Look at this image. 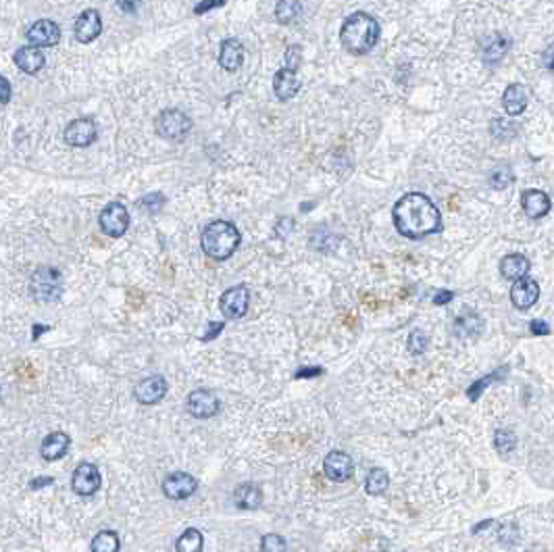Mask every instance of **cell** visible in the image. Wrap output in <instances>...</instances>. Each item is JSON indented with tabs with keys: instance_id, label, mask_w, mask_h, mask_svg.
Wrapping results in <instances>:
<instances>
[{
	"instance_id": "12",
	"label": "cell",
	"mask_w": 554,
	"mask_h": 552,
	"mask_svg": "<svg viewBox=\"0 0 554 552\" xmlns=\"http://www.w3.org/2000/svg\"><path fill=\"white\" fill-rule=\"evenodd\" d=\"M27 42L36 48L40 46H57L61 42V27L50 19H40L29 25L25 33Z\"/></svg>"
},
{
	"instance_id": "44",
	"label": "cell",
	"mask_w": 554,
	"mask_h": 552,
	"mask_svg": "<svg viewBox=\"0 0 554 552\" xmlns=\"http://www.w3.org/2000/svg\"><path fill=\"white\" fill-rule=\"evenodd\" d=\"M115 2H117V6H119L123 13H136L142 0H115Z\"/></svg>"
},
{
	"instance_id": "17",
	"label": "cell",
	"mask_w": 554,
	"mask_h": 552,
	"mask_svg": "<svg viewBox=\"0 0 554 552\" xmlns=\"http://www.w3.org/2000/svg\"><path fill=\"white\" fill-rule=\"evenodd\" d=\"M521 207H523L527 217L542 219L551 213L553 202H551V196L542 190H525L521 194Z\"/></svg>"
},
{
	"instance_id": "28",
	"label": "cell",
	"mask_w": 554,
	"mask_h": 552,
	"mask_svg": "<svg viewBox=\"0 0 554 552\" xmlns=\"http://www.w3.org/2000/svg\"><path fill=\"white\" fill-rule=\"evenodd\" d=\"M121 542L113 530H103L92 540V552H119Z\"/></svg>"
},
{
	"instance_id": "13",
	"label": "cell",
	"mask_w": 554,
	"mask_h": 552,
	"mask_svg": "<svg viewBox=\"0 0 554 552\" xmlns=\"http://www.w3.org/2000/svg\"><path fill=\"white\" fill-rule=\"evenodd\" d=\"M540 298V285L536 279L532 277H521L513 283L511 288V302L515 304V308L519 311H527L532 308Z\"/></svg>"
},
{
	"instance_id": "35",
	"label": "cell",
	"mask_w": 554,
	"mask_h": 552,
	"mask_svg": "<svg viewBox=\"0 0 554 552\" xmlns=\"http://www.w3.org/2000/svg\"><path fill=\"white\" fill-rule=\"evenodd\" d=\"M261 552H287V544L279 534H267L261 540Z\"/></svg>"
},
{
	"instance_id": "36",
	"label": "cell",
	"mask_w": 554,
	"mask_h": 552,
	"mask_svg": "<svg viewBox=\"0 0 554 552\" xmlns=\"http://www.w3.org/2000/svg\"><path fill=\"white\" fill-rule=\"evenodd\" d=\"M163 204H165V196H163V194H158V192H154V194H148V196H144V198H142V200L138 202L140 209L148 211L150 215L158 213V211L163 209Z\"/></svg>"
},
{
	"instance_id": "43",
	"label": "cell",
	"mask_w": 554,
	"mask_h": 552,
	"mask_svg": "<svg viewBox=\"0 0 554 552\" xmlns=\"http://www.w3.org/2000/svg\"><path fill=\"white\" fill-rule=\"evenodd\" d=\"M452 298H454V292H450V290H442V292H437V294L433 296V304L442 306V304H448Z\"/></svg>"
},
{
	"instance_id": "6",
	"label": "cell",
	"mask_w": 554,
	"mask_h": 552,
	"mask_svg": "<svg viewBox=\"0 0 554 552\" xmlns=\"http://www.w3.org/2000/svg\"><path fill=\"white\" fill-rule=\"evenodd\" d=\"M98 223H100V230L111 236V238H121L128 227H130V213L126 209V204L121 202H109L100 217H98Z\"/></svg>"
},
{
	"instance_id": "2",
	"label": "cell",
	"mask_w": 554,
	"mask_h": 552,
	"mask_svg": "<svg viewBox=\"0 0 554 552\" xmlns=\"http://www.w3.org/2000/svg\"><path fill=\"white\" fill-rule=\"evenodd\" d=\"M382 27L369 13H352L346 17L340 29V42L350 54H367L375 48Z\"/></svg>"
},
{
	"instance_id": "41",
	"label": "cell",
	"mask_w": 554,
	"mask_h": 552,
	"mask_svg": "<svg viewBox=\"0 0 554 552\" xmlns=\"http://www.w3.org/2000/svg\"><path fill=\"white\" fill-rule=\"evenodd\" d=\"M221 4H225V0H202V2L194 8V13H196V15H202V13H207V10H211V8H217V6H221Z\"/></svg>"
},
{
	"instance_id": "9",
	"label": "cell",
	"mask_w": 554,
	"mask_h": 552,
	"mask_svg": "<svg viewBox=\"0 0 554 552\" xmlns=\"http://www.w3.org/2000/svg\"><path fill=\"white\" fill-rule=\"evenodd\" d=\"M186 409H188V413L196 417V419H211V417L219 413L221 403L215 396V392H211V390H194V392L188 394Z\"/></svg>"
},
{
	"instance_id": "18",
	"label": "cell",
	"mask_w": 554,
	"mask_h": 552,
	"mask_svg": "<svg viewBox=\"0 0 554 552\" xmlns=\"http://www.w3.org/2000/svg\"><path fill=\"white\" fill-rule=\"evenodd\" d=\"M69 446H71V438L65 431H52L44 438L40 446V454L44 461H59L67 454Z\"/></svg>"
},
{
	"instance_id": "45",
	"label": "cell",
	"mask_w": 554,
	"mask_h": 552,
	"mask_svg": "<svg viewBox=\"0 0 554 552\" xmlns=\"http://www.w3.org/2000/svg\"><path fill=\"white\" fill-rule=\"evenodd\" d=\"M52 484H54V477H36V479L29 482V488L31 490H42L46 486H52Z\"/></svg>"
},
{
	"instance_id": "14",
	"label": "cell",
	"mask_w": 554,
	"mask_h": 552,
	"mask_svg": "<svg viewBox=\"0 0 554 552\" xmlns=\"http://www.w3.org/2000/svg\"><path fill=\"white\" fill-rule=\"evenodd\" d=\"M75 40L82 42V44H90L94 42L100 31H103V19H100V13L96 8H88L84 10L77 19H75Z\"/></svg>"
},
{
	"instance_id": "16",
	"label": "cell",
	"mask_w": 554,
	"mask_h": 552,
	"mask_svg": "<svg viewBox=\"0 0 554 552\" xmlns=\"http://www.w3.org/2000/svg\"><path fill=\"white\" fill-rule=\"evenodd\" d=\"M323 473L331 482H346L352 475V458L342 450H331L323 461Z\"/></svg>"
},
{
	"instance_id": "42",
	"label": "cell",
	"mask_w": 554,
	"mask_h": 552,
	"mask_svg": "<svg viewBox=\"0 0 554 552\" xmlns=\"http://www.w3.org/2000/svg\"><path fill=\"white\" fill-rule=\"evenodd\" d=\"M10 94H13V90H10V84L0 75V103L2 105H6L8 100H10Z\"/></svg>"
},
{
	"instance_id": "3",
	"label": "cell",
	"mask_w": 554,
	"mask_h": 552,
	"mask_svg": "<svg viewBox=\"0 0 554 552\" xmlns=\"http://www.w3.org/2000/svg\"><path fill=\"white\" fill-rule=\"evenodd\" d=\"M242 242V236L238 227L230 221H213L204 227L200 244L202 251L215 259V261H225L230 259Z\"/></svg>"
},
{
	"instance_id": "20",
	"label": "cell",
	"mask_w": 554,
	"mask_h": 552,
	"mask_svg": "<svg viewBox=\"0 0 554 552\" xmlns=\"http://www.w3.org/2000/svg\"><path fill=\"white\" fill-rule=\"evenodd\" d=\"M13 61H15V65H17L23 73H27V75H36V73L44 67V63H46L42 50L36 48V46H23V48H19V50L15 52Z\"/></svg>"
},
{
	"instance_id": "38",
	"label": "cell",
	"mask_w": 554,
	"mask_h": 552,
	"mask_svg": "<svg viewBox=\"0 0 554 552\" xmlns=\"http://www.w3.org/2000/svg\"><path fill=\"white\" fill-rule=\"evenodd\" d=\"M319 375H323V367H300L294 373L296 380H302V378H319Z\"/></svg>"
},
{
	"instance_id": "31",
	"label": "cell",
	"mask_w": 554,
	"mask_h": 552,
	"mask_svg": "<svg viewBox=\"0 0 554 552\" xmlns=\"http://www.w3.org/2000/svg\"><path fill=\"white\" fill-rule=\"evenodd\" d=\"M504 375H507V369H496V371L488 373L486 378H481V380L473 382V384L469 386V390H467V396H469V401H477V398L484 394V390H486L490 384H494V382L502 380Z\"/></svg>"
},
{
	"instance_id": "30",
	"label": "cell",
	"mask_w": 554,
	"mask_h": 552,
	"mask_svg": "<svg viewBox=\"0 0 554 552\" xmlns=\"http://www.w3.org/2000/svg\"><path fill=\"white\" fill-rule=\"evenodd\" d=\"M302 13V6L298 0H279L276 6V19L281 25L294 23Z\"/></svg>"
},
{
	"instance_id": "37",
	"label": "cell",
	"mask_w": 554,
	"mask_h": 552,
	"mask_svg": "<svg viewBox=\"0 0 554 552\" xmlns=\"http://www.w3.org/2000/svg\"><path fill=\"white\" fill-rule=\"evenodd\" d=\"M283 61H285V69H292V71H296V69H298V65H300V61H302V48H300L298 44L290 46V48L285 50V57H283Z\"/></svg>"
},
{
	"instance_id": "46",
	"label": "cell",
	"mask_w": 554,
	"mask_h": 552,
	"mask_svg": "<svg viewBox=\"0 0 554 552\" xmlns=\"http://www.w3.org/2000/svg\"><path fill=\"white\" fill-rule=\"evenodd\" d=\"M50 327L48 325H40V323H36L33 327H31V340H38L44 331H48Z\"/></svg>"
},
{
	"instance_id": "15",
	"label": "cell",
	"mask_w": 554,
	"mask_h": 552,
	"mask_svg": "<svg viewBox=\"0 0 554 552\" xmlns=\"http://www.w3.org/2000/svg\"><path fill=\"white\" fill-rule=\"evenodd\" d=\"M167 390H169V386H167V380L163 375H150V378L140 382L134 394H136V401L140 405L152 407L165 398Z\"/></svg>"
},
{
	"instance_id": "4",
	"label": "cell",
	"mask_w": 554,
	"mask_h": 552,
	"mask_svg": "<svg viewBox=\"0 0 554 552\" xmlns=\"http://www.w3.org/2000/svg\"><path fill=\"white\" fill-rule=\"evenodd\" d=\"M29 294L38 302H54L63 296V277L54 267H40L29 277Z\"/></svg>"
},
{
	"instance_id": "7",
	"label": "cell",
	"mask_w": 554,
	"mask_h": 552,
	"mask_svg": "<svg viewBox=\"0 0 554 552\" xmlns=\"http://www.w3.org/2000/svg\"><path fill=\"white\" fill-rule=\"evenodd\" d=\"M250 304V292L246 285H234L221 294L219 308L227 319H240L248 313Z\"/></svg>"
},
{
	"instance_id": "26",
	"label": "cell",
	"mask_w": 554,
	"mask_h": 552,
	"mask_svg": "<svg viewBox=\"0 0 554 552\" xmlns=\"http://www.w3.org/2000/svg\"><path fill=\"white\" fill-rule=\"evenodd\" d=\"M509 48H511V40H509V38H504V36H494V38L486 44V48H484V61L490 63V65H494V63H498V61L504 59V54L509 52Z\"/></svg>"
},
{
	"instance_id": "19",
	"label": "cell",
	"mask_w": 554,
	"mask_h": 552,
	"mask_svg": "<svg viewBox=\"0 0 554 552\" xmlns=\"http://www.w3.org/2000/svg\"><path fill=\"white\" fill-rule=\"evenodd\" d=\"M244 63V46L240 40L230 38L221 42V50H219V65L225 71H238Z\"/></svg>"
},
{
	"instance_id": "39",
	"label": "cell",
	"mask_w": 554,
	"mask_h": 552,
	"mask_svg": "<svg viewBox=\"0 0 554 552\" xmlns=\"http://www.w3.org/2000/svg\"><path fill=\"white\" fill-rule=\"evenodd\" d=\"M530 329H532L534 336H548V334H551L548 323H544V321H540V319H534V321L530 323Z\"/></svg>"
},
{
	"instance_id": "23",
	"label": "cell",
	"mask_w": 554,
	"mask_h": 552,
	"mask_svg": "<svg viewBox=\"0 0 554 552\" xmlns=\"http://www.w3.org/2000/svg\"><path fill=\"white\" fill-rule=\"evenodd\" d=\"M530 261L523 257V255H507L502 261H500V274L504 279H511V281H517L521 277H525L530 274Z\"/></svg>"
},
{
	"instance_id": "24",
	"label": "cell",
	"mask_w": 554,
	"mask_h": 552,
	"mask_svg": "<svg viewBox=\"0 0 554 552\" xmlns=\"http://www.w3.org/2000/svg\"><path fill=\"white\" fill-rule=\"evenodd\" d=\"M234 502L240 509H257L263 502V492L257 484H240L234 492Z\"/></svg>"
},
{
	"instance_id": "32",
	"label": "cell",
	"mask_w": 554,
	"mask_h": 552,
	"mask_svg": "<svg viewBox=\"0 0 554 552\" xmlns=\"http://www.w3.org/2000/svg\"><path fill=\"white\" fill-rule=\"evenodd\" d=\"M494 448H496L500 454H511V452L517 448V435H515V431L498 429V431L494 433Z\"/></svg>"
},
{
	"instance_id": "29",
	"label": "cell",
	"mask_w": 554,
	"mask_h": 552,
	"mask_svg": "<svg viewBox=\"0 0 554 552\" xmlns=\"http://www.w3.org/2000/svg\"><path fill=\"white\" fill-rule=\"evenodd\" d=\"M202 546H204V538H202V534H200L198 530L190 528V530H186V532L179 536V540H177V544H175V551L202 552Z\"/></svg>"
},
{
	"instance_id": "8",
	"label": "cell",
	"mask_w": 554,
	"mask_h": 552,
	"mask_svg": "<svg viewBox=\"0 0 554 552\" xmlns=\"http://www.w3.org/2000/svg\"><path fill=\"white\" fill-rule=\"evenodd\" d=\"M103 484V477H100V471L96 465L92 463H82L77 465V469L73 471V477H71V488L75 494L80 496H92L98 492Z\"/></svg>"
},
{
	"instance_id": "5",
	"label": "cell",
	"mask_w": 554,
	"mask_h": 552,
	"mask_svg": "<svg viewBox=\"0 0 554 552\" xmlns=\"http://www.w3.org/2000/svg\"><path fill=\"white\" fill-rule=\"evenodd\" d=\"M154 128L160 138L179 142L192 132V119L179 109H167L156 117Z\"/></svg>"
},
{
	"instance_id": "21",
	"label": "cell",
	"mask_w": 554,
	"mask_h": 552,
	"mask_svg": "<svg viewBox=\"0 0 554 552\" xmlns=\"http://www.w3.org/2000/svg\"><path fill=\"white\" fill-rule=\"evenodd\" d=\"M300 90V80L296 75V71L292 69H279L274 77V92L279 100H290L298 94Z\"/></svg>"
},
{
	"instance_id": "47",
	"label": "cell",
	"mask_w": 554,
	"mask_h": 552,
	"mask_svg": "<svg viewBox=\"0 0 554 552\" xmlns=\"http://www.w3.org/2000/svg\"><path fill=\"white\" fill-rule=\"evenodd\" d=\"M488 525H492V521L488 519V521H484L481 525H477V528H473V534H477V532H481L484 528H488Z\"/></svg>"
},
{
	"instance_id": "33",
	"label": "cell",
	"mask_w": 554,
	"mask_h": 552,
	"mask_svg": "<svg viewBox=\"0 0 554 552\" xmlns=\"http://www.w3.org/2000/svg\"><path fill=\"white\" fill-rule=\"evenodd\" d=\"M513 171L509 169V167H498V169H494L492 171V175H490V186L494 188V190H504L507 186H511L513 184Z\"/></svg>"
},
{
	"instance_id": "11",
	"label": "cell",
	"mask_w": 554,
	"mask_h": 552,
	"mask_svg": "<svg viewBox=\"0 0 554 552\" xmlns=\"http://www.w3.org/2000/svg\"><path fill=\"white\" fill-rule=\"evenodd\" d=\"M96 138H98V128H96L94 119H90V117L75 119L65 130V142L69 146H75V148L90 146L96 142Z\"/></svg>"
},
{
	"instance_id": "40",
	"label": "cell",
	"mask_w": 554,
	"mask_h": 552,
	"mask_svg": "<svg viewBox=\"0 0 554 552\" xmlns=\"http://www.w3.org/2000/svg\"><path fill=\"white\" fill-rule=\"evenodd\" d=\"M223 327H225L223 321H219V323H209V329L204 331L202 340H204V342H207V340H215V338L223 331Z\"/></svg>"
},
{
	"instance_id": "22",
	"label": "cell",
	"mask_w": 554,
	"mask_h": 552,
	"mask_svg": "<svg viewBox=\"0 0 554 552\" xmlns=\"http://www.w3.org/2000/svg\"><path fill=\"white\" fill-rule=\"evenodd\" d=\"M502 107L507 111V115L515 117L521 115L527 109V90L521 84H511L504 94H502Z\"/></svg>"
},
{
	"instance_id": "27",
	"label": "cell",
	"mask_w": 554,
	"mask_h": 552,
	"mask_svg": "<svg viewBox=\"0 0 554 552\" xmlns=\"http://www.w3.org/2000/svg\"><path fill=\"white\" fill-rule=\"evenodd\" d=\"M388 486H390V475H388V471L386 469H371L369 471V475H367V479H365V490H367V494H371V496H380V494H384L386 490H388Z\"/></svg>"
},
{
	"instance_id": "25",
	"label": "cell",
	"mask_w": 554,
	"mask_h": 552,
	"mask_svg": "<svg viewBox=\"0 0 554 552\" xmlns=\"http://www.w3.org/2000/svg\"><path fill=\"white\" fill-rule=\"evenodd\" d=\"M454 329L456 334L461 336H467V338H477L481 331H484V321L477 313H471V311H465L463 315L456 317V323H454Z\"/></svg>"
},
{
	"instance_id": "1",
	"label": "cell",
	"mask_w": 554,
	"mask_h": 552,
	"mask_svg": "<svg viewBox=\"0 0 554 552\" xmlns=\"http://www.w3.org/2000/svg\"><path fill=\"white\" fill-rule=\"evenodd\" d=\"M392 217L396 230L411 240H421L442 230V215L437 207L421 192H409L398 198Z\"/></svg>"
},
{
	"instance_id": "10",
	"label": "cell",
	"mask_w": 554,
	"mask_h": 552,
	"mask_svg": "<svg viewBox=\"0 0 554 552\" xmlns=\"http://www.w3.org/2000/svg\"><path fill=\"white\" fill-rule=\"evenodd\" d=\"M196 488H198L196 477H192L190 473H184V471H175V473L167 475L165 482H163V492L171 500L190 498L196 492Z\"/></svg>"
},
{
	"instance_id": "34",
	"label": "cell",
	"mask_w": 554,
	"mask_h": 552,
	"mask_svg": "<svg viewBox=\"0 0 554 552\" xmlns=\"http://www.w3.org/2000/svg\"><path fill=\"white\" fill-rule=\"evenodd\" d=\"M427 346H429V340H427L425 331H421V329H413V331L409 334L407 348H409V352H411V355H415V357L423 355V352L427 350Z\"/></svg>"
}]
</instances>
